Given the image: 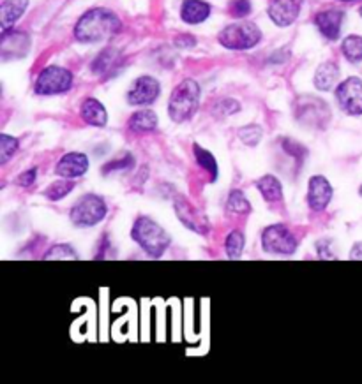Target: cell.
Wrapping results in <instances>:
<instances>
[{"label": "cell", "instance_id": "1", "mask_svg": "<svg viewBox=\"0 0 362 384\" xmlns=\"http://www.w3.org/2000/svg\"><path fill=\"white\" fill-rule=\"evenodd\" d=\"M121 20L111 11L96 7L83 14L75 27V37L82 42L108 41L121 32Z\"/></svg>", "mask_w": 362, "mask_h": 384}, {"label": "cell", "instance_id": "2", "mask_svg": "<svg viewBox=\"0 0 362 384\" xmlns=\"http://www.w3.org/2000/svg\"><path fill=\"white\" fill-rule=\"evenodd\" d=\"M131 238L150 257H161L171 243V236L168 235L167 229L161 228L154 218L147 215L136 218L131 229Z\"/></svg>", "mask_w": 362, "mask_h": 384}, {"label": "cell", "instance_id": "3", "mask_svg": "<svg viewBox=\"0 0 362 384\" xmlns=\"http://www.w3.org/2000/svg\"><path fill=\"white\" fill-rule=\"evenodd\" d=\"M200 85L195 80H184L174 88L168 101V115L175 123L193 118L200 106Z\"/></svg>", "mask_w": 362, "mask_h": 384}, {"label": "cell", "instance_id": "4", "mask_svg": "<svg viewBox=\"0 0 362 384\" xmlns=\"http://www.w3.org/2000/svg\"><path fill=\"white\" fill-rule=\"evenodd\" d=\"M107 213L108 206L103 197L97 194H85L71 206L69 218L76 228H94L107 217Z\"/></svg>", "mask_w": 362, "mask_h": 384}, {"label": "cell", "instance_id": "5", "mask_svg": "<svg viewBox=\"0 0 362 384\" xmlns=\"http://www.w3.org/2000/svg\"><path fill=\"white\" fill-rule=\"evenodd\" d=\"M217 41L221 42V46L228 49H235V51L251 49L262 41V30L255 23L242 21V23L224 27L217 35Z\"/></svg>", "mask_w": 362, "mask_h": 384}, {"label": "cell", "instance_id": "6", "mask_svg": "<svg viewBox=\"0 0 362 384\" xmlns=\"http://www.w3.org/2000/svg\"><path fill=\"white\" fill-rule=\"evenodd\" d=\"M262 247L267 254L276 256H291L297 250L298 240L290 228L284 224H272L263 229Z\"/></svg>", "mask_w": 362, "mask_h": 384}, {"label": "cell", "instance_id": "7", "mask_svg": "<svg viewBox=\"0 0 362 384\" xmlns=\"http://www.w3.org/2000/svg\"><path fill=\"white\" fill-rule=\"evenodd\" d=\"M73 87V74L64 67L50 66L40 73L36 80L37 95L66 94Z\"/></svg>", "mask_w": 362, "mask_h": 384}, {"label": "cell", "instance_id": "8", "mask_svg": "<svg viewBox=\"0 0 362 384\" xmlns=\"http://www.w3.org/2000/svg\"><path fill=\"white\" fill-rule=\"evenodd\" d=\"M295 116L301 123L316 129H325L330 120V109L327 102L316 97H304L297 102Z\"/></svg>", "mask_w": 362, "mask_h": 384}, {"label": "cell", "instance_id": "9", "mask_svg": "<svg viewBox=\"0 0 362 384\" xmlns=\"http://www.w3.org/2000/svg\"><path fill=\"white\" fill-rule=\"evenodd\" d=\"M337 104L348 115H362V80L348 78L336 88Z\"/></svg>", "mask_w": 362, "mask_h": 384}, {"label": "cell", "instance_id": "10", "mask_svg": "<svg viewBox=\"0 0 362 384\" xmlns=\"http://www.w3.org/2000/svg\"><path fill=\"white\" fill-rule=\"evenodd\" d=\"M161 94V85L156 78L142 76L133 83L128 92V102L131 106H149L157 101Z\"/></svg>", "mask_w": 362, "mask_h": 384}, {"label": "cell", "instance_id": "11", "mask_svg": "<svg viewBox=\"0 0 362 384\" xmlns=\"http://www.w3.org/2000/svg\"><path fill=\"white\" fill-rule=\"evenodd\" d=\"M30 49L29 34L22 30H6L0 37V53L4 60L23 58Z\"/></svg>", "mask_w": 362, "mask_h": 384}, {"label": "cell", "instance_id": "12", "mask_svg": "<svg viewBox=\"0 0 362 384\" xmlns=\"http://www.w3.org/2000/svg\"><path fill=\"white\" fill-rule=\"evenodd\" d=\"M334 196V189L329 180L322 175H315L308 183V204L311 210L323 211L330 204Z\"/></svg>", "mask_w": 362, "mask_h": 384}, {"label": "cell", "instance_id": "13", "mask_svg": "<svg viewBox=\"0 0 362 384\" xmlns=\"http://www.w3.org/2000/svg\"><path fill=\"white\" fill-rule=\"evenodd\" d=\"M304 0H270L269 16L277 27H288L297 20Z\"/></svg>", "mask_w": 362, "mask_h": 384}, {"label": "cell", "instance_id": "14", "mask_svg": "<svg viewBox=\"0 0 362 384\" xmlns=\"http://www.w3.org/2000/svg\"><path fill=\"white\" fill-rule=\"evenodd\" d=\"M89 171V157L82 151H69L57 162L55 173L62 178H78Z\"/></svg>", "mask_w": 362, "mask_h": 384}, {"label": "cell", "instance_id": "15", "mask_svg": "<svg viewBox=\"0 0 362 384\" xmlns=\"http://www.w3.org/2000/svg\"><path fill=\"white\" fill-rule=\"evenodd\" d=\"M175 213H177L179 221L189 228L191 231L200 233V235H207L209 231V221L203 213H200L193 204H189L188 201H175Z\"/></svg>", "mask_w": 362, "mask_h": 384}, {"label": "cell", "instance_id": "16", "mask_svg": "<svg viewBox=\"0 0 362 384\" xmlns=\"http://www.w3.org/2000/svg\"><path fill=\"white\" fill-rule=\"evenodd\" d=\"M344 13L339 9L320 11L315 16V23L318 30L325 35L329 41H336L341 34V25H343Z\"/></svg>", "mask_w": 362, "mask_h": 384}, {"label": "cell", "instance_id": "17", "mask_svg": "<svg viewBox=\"0 0 362 384\" xmlns=\"http://www.w3.org/2000/svg\"><path fill=\"white\" fill-rule=\"evenodd\" d=\"M80 115H82L83 122L89 123L92 127H104L108 123V113L103 102L97 99L89 97L80 106Z\"/></svg>", "mask_w": 362, "mask_h": 384}, {"label": "cell", "instance_id": "18", "mask_svg": "<svg viewBox=\"0 0 362 384\" xmlns=\"http://www.w3.org/2000/svg\"><path fill=\"white\" fill-rule=\"evenodd\" d=\"M29 7V0H4L0 6V27L2 32L11 30L13 25L23 16Z\"/></svg>", "mask_w": 362, "mask_h": 384}, {"label": "cell", "instance_id": "19", "mask_svg": "<svg viewBox=\"0 0 362 384\" xmlns=\"http://www.w3.org/2000/svg\"><path fill=\"white\" fill-rule=\"evenodd\" d=\"M210 16V6L203 0H184L181 7V18L189 25L205 21Z\"/></svg>", "mask_w": 362, "mask_h": 384}, {"label": "cell", "instance_id": "20", "mask_svg": "<svg viewBox=\"0 0 362 384\" xmlns=\"http://www.w3.org/2000/svg\"><path fill=\"white\" fill-rule=\"evenodd\" d=\"M157 123H159V118L152 109H142V111L133 113L131 118L128 120L129 130L136 134L152 132L157 129Z\"/></svg>", "mask_w": 362, "mask_h": 384}, {"label": "cell", "instance_id": "21", "mask_svg": "<svg viewBox=\"0 0 362 384\" xmlns=\"http://www.w3.org/2000/svg\"><path fill=\"white\" fill-rule=\"evenodd\" d=\"M337 80H339V69H337L336 63L334 62L320 63L318 69H316L315 73V87L318 88V90L322 92L332 90L334 85L337 83Z\"/></svg>", "mask_w": 362, "mask_h": 384}, {"label": "cell", "instance_id": "22", "mask_svg": "<svg viewBox=\"0 0 362 384\" xmlns=\"http://www.w3.org/2000/svg\"><path fill=\"white\" fill-rule=\"evenodd\" d=\"M122 62V56L119 55L117 49L108 48L104 51L99 53L96 60L92 62V73L99 74V76H107V74H111Z\"/></svg>", "mask_w": 362, "mask_h": 384}, {"label": "cell", "instance_id": "23", "mask_svg": "<svg viewBox=\"0 0 362 384\" xmlns=\"http://www.w3.org/2000/svg\"><path fill=\"white\" fill-rule=\"evenodd\" d=\"M256 187H258L263 199L269 201V203H276V201L283 199V185H281V182L274 175L262 176L256 182Z\"/></svg>", "mask_w": 362, "mask_h": 384}, {"label": "cell", "instance_id": "24", "mask_svg": "<svg viewBox=\"0 0 362 384\" xmlns=\"http://www.w3.org/2000/svg\"><path fill=\"white\" fill-rule=\"evenodd\" d=\"M193 155H195V161L203 171H207L212 178V182H216L217 175H219V168H217V161L209 150H205L200 144H193Z\"/></svg>", "mask_w": 362, "mask_h": 384}, {"label": "cell", "instance_id": "25", "mask_svg": "<svg viewBox=\"0 0 362 384\" xmlns=\"http://www.w3.org/2000/svg\"><path fill=\"white\" fill-rule=\"evenodd\" d=\"M75 187L76 183L73 182V178L57 180V182H54L52 185H48L47 189H44L43 196L50 201H61L64 199L66 196H69V194L75 190Z\"/></svg>", "mask_w": 362, "mask_h": 384}, {"label": "cell", "instance_id": "26", "mask_svg": "<svg viewBox=\"0 0 362 384\" xmlns=\"http://www.w3.org/2000/svg\"><path fill=\"white\" fill-rule=\"evenodd\" d=\"M244 245H246L244 233L239 231V229H234V231L228 233L227 240H224V250H227V256L230 257V259H241Z\"/></svg>", "mask_w": 362, "mask_h": 384}, {"label": "cell", "instance_id": "27", "mask_svg": "<svg viewBox=\"0 0 362 384\" xmlns=\"http://www.w3.org/2000/svg\"><path fill=\"white\" fill-rule=\"evenodd\" d=\"M227 210L237 215H248L251 211V203L242 190L234 189L227 199Z\"/></svg>", "mask_w": 362, "mask_h": 384}, {"label": "cell", "instance_id": "28", "mask_svg": "<svg viewBox=\"0 0 362 384\" xmlns=\"http://www.w3.org/2000/svg\"><path fill=\"white\" fill-rule=\"evenodd\" d=\"M343 49V55L346 56V60L357 63L362 60V35H348L346 39L341 44Z\"/></svg>", "mask_w": 362, "mask_h": 384}, {"label": "cell", "instance_id": "29", "mask_svg": "<svg viewBox=\"0 0 362 384\" xmlns=\"http://www.w3.org/2000/svg\"><path fill=\"white\" fill-rule=\"evenodd\" d=\"M20 141L9 134H0V164L6 166L16 155Z\"/></svg>", "mask_w": 362, "mask_h": 384}, {"label": "cell", "instance_id": "30", "mask_svg": "<svg viewBox=\"0 0 362 384\" xmlns=\"http://www.w3.org/2000/svg\"><path fill=\"white\" fill-rule=\"evenodd\" d=\"M136 161L135 157H133V154H124L121 155L119 159H114V161L107 162V164L103 166V175H110V173H115V171H124V169H131L135 168Z\"/></svg>", "mask_w": 362, "mask_h": 384}, {"label": "cell", "instance_id": "31", "mask_svg": "<svg viewBox=\"0 0 362 384\" xmlns=\"http://www.w3.org/2000/svg\"><path fill=\"white\" fill-rule=\"evenodd\" d=\"M44 259L47 261H55V259H80V256L76 254V250L73 249L68 243H59L54 245L47 254H44Z\"/></svg>", "mask_w": 362, "mask_h": 384}, {"label": "cell", "instance_id": "32", "mask_svg": "<svg viewBox=\"0 0 362 384\" xmlns=\"http://www.w3.org/2000/svg\"><path fill=\"white\" fill-rule=\"evenodd\" d=\"M281 148H283L290 157H294L298 164H302V161H304L306 155H308V148H306L304 144L294 141L291 137H281Z\"/></svg>", "mask_w": 362, "mask_h": 384}, {"label": "cell", "instance_id": "33", "mask_svg": "<svg viewBox=\"0 0 362 384\" xmlns=\"http://www.w3.org/2000/svg\"><path fill=\"white\" fill-rule=\"evenodd\" d=\"M262 134L263 130L260 125H244L239 129V137L248 147H256L260 143V140H262Z\"/></svg>", "mask_w": 362, "mask_h": 384}, {"label": "cell", "instance_id": "34", "mask_svg": "<svg viewBox=\"0 0 362 384\" xmlns=\"http://www.w3.org/2000/svg\"><path fill=\"white\" fill-rule=\"evenodd\" d=\"M228 11L235 18H246L251 13V2L249 0H231L228 4Z\"/></svg>", "mask_w": 362, "mask_h": 384}, {"label": "cell", "instance_id": "35", "mask_svg": "<svg viewBox=\"0 0 362 384\" xmlns=\"http://www.w3.org/2000/svg\"><path fill=\"white\" fill-rule=\"evenodd\" d=\"M316 252H318V257L322 259H334L336 254H332V240L330 238H322L316 242Z\"/></svg>", "mask_w": 362, "mask_h": 384}, {"label": "cell", "instance_id": "36", "mask_svg": "<svg viewBox=\"0 0 362 384\" xmlns=\"http://www.w3.org/2000/svg\"><path fill=\"white\" fill-rule=\"evenodd\" d=\"M37 180V168H30L27 169V171L20 173L18 176H16V185L20 187H30L34 185Z\"/></svg>", "mask_w": 362, "mask_h": 384}, {"label": "cell", "instance_id": "37", "mask_svg": "<svg viewBox=\"0 0 362 384\" xmlns=\"http://www.w3.org/2000/svg\"><path fill=\"white\" fill-rule=\"evenodd\" d=\"M175 44L181 46V48H193V46L196 44V41L193 35L186 34V35H179V37L175 39Z\"/></svg>", "mask_w": 362, "mask_h": 384}, {"label": "cell", "instance_id": "38", "mask_svg": "<svg viewBox=\"0 0 362 384\" xmlns=\"http://www.w3.org/2000/svg\"><path fill=\"white\" fill-rule=\"evenodd\" d=\"M350 257L351 259H362V242L355 243V245L351 247Z\"/></svg>", "mask_w": 362, "mask_h": 384}, {"label": "cell", "instance_id": "39", "mask_svg": "<svg viewBox=\"0 0 362 384\" xmlns=\"http://www.w3.org/2000/svg\"><path fill=\"white\" fill-rule=\"evenodd\" d=\"M358 192H361V196H362V185H361V189H358Z\"/></svg>", "mask_w": 362, "mask_h": 384}, {"label": "cell", "instance_id": "40", "mask_svg": "<svg viewBox=\"0 0 362 384\" xmlns=\"http://www.w3.org/2000/svg\"><path fill=\"white\" fill-rule=\"evenodd\" d=\"M358 13H361V16H362V7H361V9H358Z\"/></svg>", "mask_w": 362, "mask_h": 384}, {"label": "cell", "instance_id": "41", "mask_svg": "<svg viewBox=\"0 0 362 384\" xmlns=\"http://www.w3.org/2000/svg\"><path fill=\"white\" fill-rule=\"evenodd\" d=\"M344 2H350V0H344Z\"/></svg>", "mask_w": 362, "mask_h": 384}]
</instances>
